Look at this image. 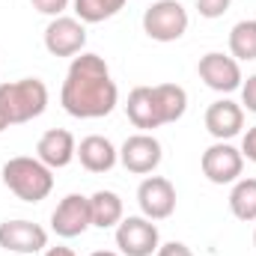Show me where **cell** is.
I'll list each match as a JSON object with an SVG mask.
<instances>
[{
    "mask_svg": "<svg viewBox=\"0 0 256 256\" xmlns=\"http://www.w3.org/2000/svg\"><path fill=\"white\" fill-rule=\"evenodd\" d=\"M116 102H120V90H116V80L110 78L104 57L90 54V51L72 57L63 90H60V104L68 116L102 120L114 114Z\"/></svg>",
    "mask_w": 256,
    "mask_h": 256,
    "instance_id": "obj_1",
    "label": "cell"
},
{
    "mask_svg": "<svg viewBox=\"0 0 256 256\" xmlns=\"http://www.w3.org/2000/svg\"><path fill=\"white\" fill-rule=\"evenodd\" d=\"M0 108L9 126H24L45 114L48 108V86L39 78H21L0 84Z\"/></svg>",
    "mask_w": 256,
    "mask_h": 256,
    "instance_id": "obj_2",
    "label": "cell"
},
{
    "mask_svg": "<svg viewBox=\"0 0 256 256\" xmlns=\"http://www.w3.org/2000/svg\"><path fill=\"white\" fill-rule=\"evenodd\" d=\"M3 185L24 202H42L54 191V170L45 167L39 158L18 155L3 164Z\"/></svg>",
    "mask_w": 256,
    "mask_h": 256,
    "instance_id": "obj_3",
    "label": "cell"
},
{
    "mask_svg": "<svg viewBox=\"0 0 256 256\" xmlns=\"http://www.w3.org/2000/svg\"><path fill=\"white\" fill-rule=\"evenodd\" d=\"M143 33L152 42H176L188 33V9L179 0H155L143 12Z\"/></svg>",
    "mask_w": 256,
    "mask_h": 256,
    "instance_id": "obj_4",
    "label": "cell"
},
{
    "mask_svg": "<svg viewBox=\"0 0 256 256\" xmlns=\"http://www.w3.org/2000/svg\"><path fill=\"white\" fill-rule=\"evenodd\" d=\"M200 167H202V176H206L212 185H232V182L242 179L244 155H242V149H236L230 140H218V143H212V146L202 152Z\"/></svg>",
    "mask_w": 256,
    "mask_h": 256,
    "instance_id": "obj_5",
    "label": "cell"
},
{
    "mask_svg": "<svg viewBox=\"0 0 256 256\" xmlns=\"http://www.w3.org/2000/svg\"><path fill=\"white\" fill-rule=\"evenodd\" d=\"M116 248L122 256H155V250L161 248V232L155 220L143 214L122 218L116 226Z\"/></svg>",
    "mask_w": 256,
    "mask_h": 256,
    "instance_id": "obj_6",
    "label": "cell"
},
{
    "mask_svg": "<svg viewBox=\"0 0 256 256\" xmlns=\"http://www.w3.org/2000/svg\"><path fill=\"white\" fill-rule=\"evenodd\" d=\"M196 74H200V80H202L208 90L224 92V96L242 90V80H244L238 60L230 57V54H220V51H208V54H202L200 63H196Z\"/></svg>",
    "mask_w": 256,
    "mask_h": 256,
    "instance_id": "obj_7",
    "label": "cell"
},
{
    "mask_svg": "<svg viewBox=\"0 0 256 256\" xmlns=\"http://www.w3.org/2000/svg\"><path fill=\"white\" fill-rule=\"evenodd\" d=\"M45 48L51 57H78L86 48V24L78 18H51V24L45 27Z\"/></svg>",
    "mask_w": 256,
    "mask_h": 256,
    "instance_id": "obj_8",
    "label": "cell"
},
{
    "mask_svg": "<svg viewBox=\"0 0 256 256\" xmlns=\"http://www.w3.org/2000/svg\"><path fill=\"white\" fill-rule=\"evenodd\" d=\"M92 226V214H90V196L84 194H66L57 202L54 214H51V230L60 238H78Z\"/></svg>",
    "mask_w": 256,
    "mask_h": 256,
    "instance_id": "obj_9",
    "label": "cell"
},
{
    "mask_svg": "<svg viewBox=\"0 0 256 256\" xmlns=\"http://www.w3.org/2000/svg\"><path fill=\"white\" fill-rule=\"evenodd\" d=\"M161 158H164L161 143H158V137L149 134V131L131 134L126 143H122V149H120V164L126 167L128 173H134V176H146V173L158 170Z\"/></svg>",
    "mask_w": 256,
    "mask_h": 256,
    "instance_id": "obj_10",
    "label": "cell"
},
{
    "mask_svg": "<svg viewBox=\"0 0 256 256\" xmlns=\"http://www.w3.org/2000/svg\"><path fill=\"white\" fill-rule=\"evenodd\" d=\"M0 248L9 254H21V256H33L42 254L48 248V232L33 224V220H3L0 224Z\"/></svg>",
    "mask_w": 256,
    "mask_h": 256,
    "instance_id": "obj_11",
    "label": "cell"
},
{
    "mask_svg": "<svg viewBox=\"0 0 256 256\" xmlns=\"http://www.w3.org/2000/svg\"><path fill=\"white\" fill-rule=\"evenodd\" d=\"M137 206L149 220H167L176 212V188L164 176H146L137 188Z\"/></svg>",
    "mask_w": 256,
    "mask_h": 256,
    "instance_id": "obj_12",
    "label": "cell"
},
{
    "mask_svg": "<svg viewBox=\"0 0 256 256\" xmlns=\"http://www.w3.org/2000/svg\"><path fill=\"white\" fill-rule=\"evenodd\" d=\"M244 128V108L232 98H218L206 108V131L214 140H232Z\"/></svg>",
    "mask_w": 256,
    "mask_h": 256,
    "instance_id": "obj_13",
    "label": "cell"
},
{
    "mask_svg": "<svg viewBox=\"0 0 256 256\" xmlns=\"http://www.w3.org/2000/svg\"><path fill=\"white\" fill-rule=\"evenodd\" d=\"M36 158L51 167V170H63L68 167L74 158H78V143H74V134L66 131V128H51L39 137L36 143Z\"/></svg>",
    "mask_w": 256,
    "mask_h": 256,
    "instance_id": "obj_14",
    "label": "cell"
},
{
    "mask_svg": "<svg viewBox=\"0 0 256 256\" xmlns=\"http://www.w3.org/2000/svg\"><path fill=\"white\" fill-rule=\"evenodd\" d=\"M126 114H128V120H131V126L140 128V131H152V128L164 126V114H161L155 86H134L128 92Z\"/></svg>",
    "mask_w": 256,
    "mask_h": 256,
    "instance_id": "obj_15",
    "label": "cell"
},
{
    "mask_svg": "<svg viewBox=\"0 0 256 256\" xmlns=\"http://www.w3.org/2000/svg\"><path fill=\"white\" fill-rule=\"evenodd\" d=\"M78 161L90 173H108V170H114L120 164V149L108 137L90 134V137H84L78 143Z\"/></svg>",
    "mask_w": 256,
    "mask_h": 256,
    "instance_id": "obj_16",
    "label": "cell"
},
{
    "mask_svg": "<svg viewBox=\"0 0 256 256\" xmlns=\"http://www.w3.org/2000/svg\"><path fill=\"white\" fill-rule=\"evenodd\" d=\"M90 214H92V226H98V230L120 226V220L126 214L122 196L116 191H96L90 196Z\"/></svg>",
    "mask_w": 256,
    "mask_h": 256,
    "instance_id": "obj_17",
    "label": "cell"
},
{
    "mask_svg": "<svg viewBox=\"0 0 256 256\" xmlns=\"http://www.w3.org/2000/svg\"><path fill=\"white\" fill-rule=\"evenodd\" d=\"M155 96H158V104H161V114H164V126L179 122L185 116V110H188L185 86H179V84H155Z\"/></svg>",
    "mask_w": 256,
    "mask_h": 256,
    "instance_id": "obj_18",
    "label": "cell"
},
{
    "mask_svg": "<svg viewBox=\"0 0 256 256\" xmlns=\"http://www.w3.org/2000/svg\"><path fill=\"white\" fill-rule=\"evenodd\" d=\"M230 57L238 63L256 60V18H244L230 30Z\"/></svg>",
    "mask_w": 256,
    "mask_h": 256,
    "instance_id": "obj_19",
    "label": "cell"
},
{
    "mask_svg": "<svg viewBox=\"0 0 256 256\" xmlns=\"http://www.w3.org/2000/svg\"><path fill=\"white\" fill-rule=\"evenodd\" d=\"M230 212L238 220H244V224H254L256 220V179H238V182H232Z\"/></svg>",
    "mask_w": 256,
    "mask_h": 256,
    "instance_id": "obj_20",
    "label": "cell"
},
{
    "mask_svg": "<svg viewBox=\"0 0 256 256\" xmlns=\"http://www.w3.org/2000/svg\"><path fill=\"white\" fill-rule=\"evenodd\" d=\"M72 6H74V18L78 21L98 24V21L114 18L126 6V0H72Z\"/></svg>",
    "mask_w": 256,
    "mask_h": 256,
    "instance_id": "obj_21",
    "label": "cell"
},
{
    "mask_svg": "<svg viewBox=\"0 0 256 256\" xmlns=\"http://www.w3.org/2000/svg\"><path fill=\"white\" fill-rule=\"evenodd\" d=\"M230 6H232V0H196V12L202 15V18H224L226 12H230Z\"/></svg>",
    "mask_w": 256,
    "mask_h": 256,
    "instance_id": "obj_22",
    "label": "cell"
},
{
    "mask_svg": "<svg viewBox=\"0 0 256 256\" xmlns=\"http://www.w3.org/2000/svg\"><path fill=\"white\" fill-rule=\"evenodd\" d=\"M30 3H33V9H36V12H42V15L60 18L66 9H68V3H72V0H30Z\"/></svg>",
    "mask_w": 256,
    "mask_h": 256,
    "instance_id": "obj_23",
    "label": "cell"
},
{
    "mask_svg": "<svg viewBox=\"0 0 256 256\" xmlns=\"http://www.w3.org/2000/svg\"><path fill=\"white\" fill-rule=\"evenodd\" d=\"M242 108H248L250 114H256V74H250L248 80H242Z\"/></svg>",
    "mask_w": 256,
    "mask_h": 256,
    "instance_id": "obj_24",
    "label": "cell"
},
{
    "mask_svg": "<svg viewBox=\"0 0 256 256\" xmlns=\"http://www.w3.org/2000/svg\"><path fill=\"white\" fill-rule=\"evenodd\" d=\"M155 256H194L191 248L188 244H182V242H167V244H161Z\"/></svg>",
    "mask_w": 256,
    "mask_h": 256,
    "instance_id": "obj_25",
    "label": "cell"
},
{
    "mask_svg": "<svg viewBox=\"0 0 256 256\" xmlns=\"http://www.w3.org/2000/svg\"><path fill=\"white\" fill-rule=\"evenodd\" d=\"M242 155L256 164V126L248 128V134H244V140H242Z\"/></svg>",
    "mask_w": 256,
    "mask_h": 256,
    "instance_id": "obj_26",
    "label": "cell"
},
{
    "mask_svg": "<svg viewBox=\"0 0 256 256\" xmlns=\"http://www.w3.org/2000/svg\"><path fill=\"white\" fill-rule=\"evenodd\" d=\"M42 256H74V250H72V248H66V244H57V248H45Z\"/></svg>",
    "mask_w": 256,
    "mask_h": 256,
    "instance_id": "obj_27",
    "label": "cell"
},
{
    "mask_svg": "<svg viewBox=\"0 0 256 256\" xmlns=\"http://www.w3.org/2000/svg\"><path fill=\"white\" fill-rule=\"evenodd\" d=\"M90 256H122V254H114V250H92Z\"/></svg>",
    "mask_w": 256,
    "mask_h": 256,
    "instance_id": "obj_28",
    "label": "cell"
},
{
    "mask_svg": "<svg viewBox=\"0 0 256 256\" xmlns=\"http://www.w3.org/2000/svg\"><path fill=\"white\" fill-rule=\"evenodd\" d=\"M6 128H9V122H6V116H3V108H0V134H3Z\"/></svg>",
    "mask_w": 256,
    "mask_h": 256,
    "instance_id": "obj_29",
    "label": "cell"
},
{
    "mask_svg": "<svg viewBox=\"0 0 256 256\" xmlns=\"http://www.w3.org/2000/svg\"><path fill=\"white\" fill-rule=\"evenodd\" d=\"M254 244H256V230H254Z\"/></svg>",
    "mask_w": 256,
    "mask_h": 256,
    "instance_id": "obj_30",
    "label": "cell"
}]
</instances>
